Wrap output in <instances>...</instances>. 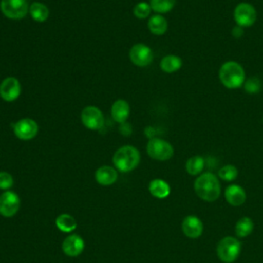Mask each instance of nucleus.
Returning <instances> with one entry per match:
<instances>
[{
    "mask_svg": "<svg viewBox=\"0 0 263 263\" xmlns=\"http://www.w3.org/2000/svg\"><path fill=\"white\" fill-rule=\"evenodd\" d=\"M194 191L200 199L208 202L215 201L221 194L220 181L213 173L200 174L194 181Z\"/></svg>",
    "mask_w": 263,
    "mask_h": 263,
    "instance_id": "f257e3e1",
    "label": "nucleus"
},
{
    "mask_svg": "<svg viewBox=\"0 0 263 263\" xmlns=\"http://www.w3.org/2000/svg\"><path fill=\"white\" fill-rule=\"evenodd\" d=\"M219 78L226 88L235 89L245 83L246 73L240 64L234 61H228L221 66Z\"/></svg>",
    "mask_w": 263,
    "mask_h": 263,
    "instance_id": "f03ea898",
    "label": "nucleus"
},
{
    "mask_svg": "<svg viewBox=\"0 0 263 263\" xmlns=\"http://www.w3.org/2000/svg\"><path fill=\"white\" fill-rule=\"evenodd\" d=\"M140 162L139 150L130 145H125L117 149L113 155V163L115 167L122 173L135 170Z\"/></svg>",
    "mask_w": 263,
    "mask_h": 263,
    "instance_id": "7ed1b4c3",
    "label": "nucleus"
},
{
    "mask_svg": "<svg viewBox=\"0 0 263 263\" xmlns=\"http://www.w3.org/2000/svg\"><path fill=\"white\" fill-rule=\"evenodd\" d=\"M240 250L241 243L236 237L225 236L218 242L217 255L222 262L232 263L238 258Z\"/></svg>",
    "mask_w": 263,
    "mask_h": 263,
    "instance_id": "20e7f679",
    "label": "nucleus"
},
{
    "mask_svg": "<svg viewBox=\"0 0 263 263\" xmlns=\"http://www.w3.org/2000/svg\"><path fill=\"white\" fill-rule=\"evenodd\" d=\"M148 155L155 160H168L174 155L173 146L165 140L159 138H151L147 144Z\"/></svg>",
    "mask_w": 263,
    "mask_h": 263,
    "instance_id": "39448f33",
    "label": "nucleus"
},
{
    "mask_svg": "<svg viewBox=\"0 0 263 263\" xmlns=\"http://www.w3.org/2000/svg\"><path fill=\"white\" fill-rule=\"evenodd\" d=\"M27 0H1L0 9L2 13L11 20H21L29 12Z\"/></svg>",
    "mask_w": 263,
    "mask_h": 263,
    "instance_id": "423d86ee",
    "label": "nucleus"
},
{
    "mask_svg": "<svg viewBox=\"0 0 263 263\" xmlns=\"http://www.w3.org/2000/svg\"><path fill=\"white\" fill-rule=\"evenodd\" d=\"M234 21L239 27H251L257 18L255 7L247 2H241L236 5L233 12Z\"/></svg>",
    "mask_w": 263,
    "mask_h": 263,
    "instance_id": "0eeeda50",
    "label": "nucleus"
},
{
    "mask_svg": "<svg viewBox=\"0 0 263 263\" xmlns=\"http://www.w3.org/2000/svg\"><path fill=\"white\" fill-rule=\"evenodd\" d=\"M21 206L18 195L10 190L4 191L0 195V215L6 218L14 216Z\"/></svg>",
    "mask_w": 263,
    "mask_h": 263,
    "instance_id": "6e6552de",
    "label": "nucleus"
},
{
    "mask_svg": "<svg viewBox=\"0 0 263 263\" xmlns=\"http://www.w3.org/2000/svg\"><path fill=\"white\" fill-rule=\"evenodd\" d=\"M81 120L83 125L91 130H98L104 124L103 113L95 106H87L82 110Z\"/></svg>",
    "mask_w": 263,
    "mask_h": 263,
    "instance_id": "1a4fd4ad",
    "label": "nucleus"
},
{
    "mask_svg": "<svg viewBox=\"0 0 263 263\" xmlns=\"http://www.w3.org/2000/svg\"><path fill=\"white\" fill-rule=\"evenodd\" d=\"M14 135L24 141L31 140L36 137L38 133V124L31 118H22L13 124Z\"/></svg>",
    "mask_w": 263,
    "mask_h": 263,
    "instance_id": "9d476101",
    "label": "nucleus"
},
{
    "mask_svg": "<svg viewBox=\"0 0 263 263\" xmlns=\"http://www.w3.org/2000/svg\"><path fill=\"white\" fill-rule=\"evenodd\" d=\"M129 59L136 66L145 67L151 64L153 60V52L146 44L138 43L130 48Z\"/></svg>",
    "mask_w": 263,
    "mask_h": 263,
    "instance_id": "9b49d317",
    "label": "nucleus"
},
{
    "mask_svg": "<svg viewBox=\"0 0 263 263\" xmlns=\"http://www.w3.org/2000/svg\"><path fill=\"white\" fill-rule=\"evenodd\" d=\"M22 91L21 83L15 77H6L0 84V97L6 102L15 101Z\"/></svg>",
    "mask_w": 263,
    "mask_h": 263,
    "instance_id": "f8f14e48",
    "label": "nucleus"
},
{
    "mask_svg": "<svg viewBox=\"0 0 263 263\" xmlns=\"http://www.w3.org/2000/svg\"><path fill=\"white\" fill-rule=\"evenodd\" d=\"M62 250L69 257H77L84 250V240L78 234H71L63 240Z\"/></svg>",
    "mask_w": 263,
    "mask_h": 263,
    "instance_id": "ddd939ff",
    "label": "nucleus"
},
{
    "mask_svg": "<svg viewBox=\"0 0 263 263\" xmlns=\"http://www.w3.org/2000/svg\"><path fill=\"white\" fill-rule=\"evenodd\" d=\"M182 231L189 238H197L202 234L203 224L196 216L189 215L182 222Z\"/></svg>",
    "mask_w": 263,
    "mask_h": 263,
    "instance_id": "4468645a",
    "label": "nucleus"
},
{
    "mask_svg": "<svg viewBox=\"0 0 263 263\" xmlns=\"http://www.w3.org/2000/svg\"><path fill=\"white\" fill-rule=\"evenodd\" d=\"M227 202L232 206H239L245 203L247 199V194L245 189L236 184H231L227 186L224 192Z\"/></svg>",
    "mask_w": 263,
    "mask_h": 263,
    "instance_id": "2eb2a0df",
    "label": "nucleus"
},
{
    "mask_svg": "<svg viewBox=\"0 0 263 263\" xmlns=\"http://www.w3.org/2000/svg\"><path fill=\"white\" fill-rule=\"evenodd\" d=\"M118 177L117 171L109 165H103L99 167L95 173L96 181L103 186H109L116 182Z\"/></svg>",
    "mask_w": 263,
    "mask_h": 263,
    "instance_id": "dca6fc26",
    "label": "nucleus"
},
{
    "mask_svg": "<svg viewBox=\"0 0 263 263\" xmlns=\"http://www.w3.org/2000/svg\"><path fill=\"white\" fill-rule=\"evenodd\" d=\"M111 115L113 119L118 123L126 121L129 115V105L124 100H117L112 104Z\"/></svg>",
    "mask_w": 263,
    "mask_h": 263,
    "instance_id": "f3484780",
    "label": "nucleus"
},
{
    "mask_svg": "<svg viewBox=\"0 0 263 263\" xmlns=\"http://www.w3.org/2000/svg\"><path fill=\"white\" fill-rule=\"evenodd\" d=\"M149 192L152 196L162 199L170 195L171 188L170 185L162 179H154L149 183Z\"/></svg>",
    "mask_w": 263,
    "mask_h": 263,
    "instance_id": "a211bd4d",
    "label": "nucleus"
},
{
    "mask_svg": "<svg viewBox=\"0 0 263 263\" xmlns=\"http://www.w3.org/2000/svg\"><path fill=\"white\" fill-rule=\"evenodd\" d=\"M148 29L154 35H162L167 30V22L162 15L155 14L150 17L148 22Z\"/></svg>",
    "mask_w": 263,
    "mask_h": 263,
    "instance_id": "6ab92c4d",
    "label": "nucleus"
},
{
    "mask_svg": "<svg viewBox=\"0 0 263 263\" xmlns=\"http://www.w3.org/2000/svg\"><path fill=\"white\" fill-rule=\"evenodd\" d=\"M29 13L36 22H45L49 15L47 6L41 2H33L29 7Z\"/></svg>",
    "mask_w": 263,
    "mask_h": 263,
    "instance_id": "aec40b11",
    "label": "nucleus"
},
{
    "mask_svg": "<svg viewBox=\"0 0 263 263\" xmlns=\"http://www.w3.org/2000/svg\"><path fill=\"white\" fill-rule=\"evenodd\" d=\"M182 67V60L178 55L168 54L162 58L160 62V68L165 73L177 72Z\"/></svg>",
    "mask_w": 263,
    "mask_h": 263,
    "instance_id": "412c9836",
    "label": "nucleus"
},
{
    "mask_svg": "<svg viewBox=\"0 0 263 263\" xmlns=\"http://www.w3.org/2000/svg\"><path fill=\"white\" fill-rule=\"evenodd\" d=\"M55 226L63 232H72L77 227V222L69 214H61L55 219Z\"/></svg>",
    "mask_w": 263,
    "mask_h": 263,
    "instance_id": "4be33fe9",
    "label": "nucleus"
},
{
    "mask_svg": "<svg viewBox=\"0 0 263 263\" xmlns=\"http://www.w3.org/2000/svg\"><path fill=\"white\" fill-rule=\"evenodd\" d=\"M254 229V222L249 217L240 218L235 224V234L238 237H246L252 233Z\"/></svg>",
    "mask_w": 263,
    "mask_h": 263,
    "instance_id": "5701e85b",
    "label": "nucleus"
},
{
    "mask_svg": "<svg viewBox=\"0 0 263 263\" xmlns=\"http://www.w3.org/2000/svg\"><path fill=\"white\" fill-rule=\"evenodd\" d=\"M186 171L191 176L200 175L204 167V159L199 155H194L186 161Z\"/></svg>",
    "mask_w": 263,
    "mask_h": 263,
    "instance_id": "b1692460",
    "label": "nucleus"
},
{
    "mask_svg": "<svg viewBox=\"0 0 263 263\" xmlns=\"http://www.w3.org/2000/svg\"><path fill=\"white\" fill-rule=\"evenodd\" d=\"M176 0H150L151 9L157 13H165L173 9Z\"/></svg>",
    "mask_w": 263,
    "mask_h": 263,
    "instance_id": "393cba45",
    "label": "nucleus"
},
{
    "mask_svg": "<svg viewBox=\"0 0 263 263\" xmlns=\"http://www.w3.org/2000/svg\"><path fill=\"white\" fill-rule=\"evenodd\" d=\"M218 176L220 179H222L223 181H226V182H230V181H233L237 178L238 176V171L237 168L232 165V164H226L224 166H222L220 170H219V173H218Z\"/></svg>",
    "mask_w": 263,
    "mask_h": 263,
    "instance_id": "a878e982",
    "label": "nucleus"
},
{
    "mask_svg": "<svg viewBox=\"0 0 263 263\" xmlns=\"http://www.w3.org/2000/svg\"><path fill=\"white\" fill-rule=\"evenodd\" d=\"M151 11V6L147 2H139L134 7V14L138 18H146Z\"/></svg>",
    "mask_w": 263,
    "mask_h": 263,
    "instance_id": "bb28decb",
    "label": "nucleus"
},
{
    "mask_svg": "<svg viewBox=\"0 0 263 263\" xmlns=\"http://www.w3.org/2000/svg\"><path fill=\"white\" fill-rule=\"evenodd\" d=\"M13 185V178L7 172H0V189L8 190Z\"/></svg>",
    "mask_w": 263,
    "mask_h": 263,
    "instance_id": "cd10ccee",
    "label": "nucleus"
},
{
    "mask_svg": "<svg viewBox=\"0 0 263 263\" xmlns=\"http://www.w3.org/2000/svg\"><path fill=\"white\" fill-rule=\"evenodd\" d=\"M245 88L250 93L257 92L260 89V81L255 77L249 78L247 81H245Z\"/></svg>",
    "mask_w": 263,
    "mask_h": 263,
    "instance_id": "c85d7f7f",
    "label": "nucleus"
},
{
    "mask_svg": "<svg viewBox=\"0 0 263 263\" xmlns=\"http://www.w3.org/2000/svg\"><path fill=\"white\" fill-rule=\"evenodd\" d=\"M232 35L235 37V38H239L243 35V29L242 27H239V26H236L233 28L232 30Z\"/></svg>",
    "mask_w": 263,
    "mask_h": 263,
    "instance_id": "c756f323",
    "label": "nucleus"
}]
</instances>
